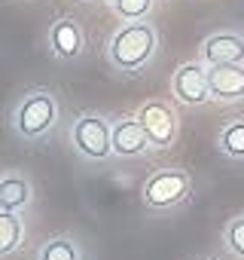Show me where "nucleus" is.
<instances>
[{"label":"nucleus","mask_w":244,"mask_h":260,"mask_svg":"<svg viewBox=\"0 0 244 260\" xmlns=\"http://www.w3.org/2000/svg\"><path fill=\"white\" fill-rule=\"evenodd\" d=\"M159 49V31L153 22H129L122 25L113 37H110V46H107V55L113 61V68L126 71V74H138L144 71L153 55Z\"/></svg>","instance_id":"nucleus-1"},{"label":"nucleus","mask_w":244,"mask_h":260,"mask_svg":"<svg viewBox=\"0 0 244 260\" xmlns=\"http://www.w3.org/2000/svg\"><path fill=\"white\" fill-rule=\"evenodd\" d=\"M58 113H61V107H58L55 92L31 89V92H25V98L13 110V128L22 138L37 141V138H46L58 125Z\"/></svg>","instance_id":"nucleus-2"},{"label":"nucleus","mask_w":244,"mask_h":260,"mask_svg":"<svg viewBox=\"0 0 244 260\" xmlns=\"http://www.w3.org/2000/svg\"><path fill=\"white\" fill-rule=\"evenodd\" d=\"M189 193H192V178H189L183 169H177V166L153 172V175L144 181V187H141V199H144V205L153 208V211L177 208V205H183V202L189 199Z\"/></svg>","instance_id":"nucleus-3"},{"label":"nucleus","mask_w":244,"mask_h":260,"mask_svg":"<svg viewBox=\"0 0 244 260\" xmlns=\"http://www.w3.org/2000/svg\"><path fill=\"white\" fill-rule=\"evenodd\" d=\"M70 144L86 159H107L113 156V122L98 113H83L70 125Z\"/></svg>","instance_id":"nucleus-4"},{"label":"nucleus","mask_w":244,"mask_h":260,"mask_svg":"<svg viewBox=\"0 0 244 260\" xmlns=\"http://www.w3.org/2000/svg\"><path fill=\"white\" fill-rule=\"evenodd\" d=\"M138 119L144 125V132L150 138V147L156 150H165L177 141V132H180V122H177V113L168 101H147L141 110H138Z\"/></svg>","instance_id":"nucleus-5"},{"label":"nucleus","mask_w":244,"mask_h":260,"mask_svg":"<svg viewBox=\"0 0 244 260\" xmlns=\"http://www.w3.org/2000/svg\"><path fill=\"white\" fill-rule=\"evenodd\" d=\"M171 92L180 104L198 107L211 101V86H208V68L201 61H186L171 74Z\"/></svg>","instance_id":"nucleus-6"},{"label":"nucleus","mask_w":244,"mask_h":260,"mask_svg":"<svg viewBox=\"0 0 244 260\" xmlns=\"http://www.w3.org/2000/svg\"><path fill=\"white\" fill-rule=\"evenodd\" d=\"M211 98L220 104H235L244 98V61L235 64H211L208 68Z\"/></svg>","instance_id":"nucleus-7"},{"label":"nucleus","mask_w":244,"mask_h":260,"mask_svg":"<svg viewBox=\"0 0 244 260\" xmlns=\"http://www.w3.org/2000/svg\"><path fill=\"white\" fill-rule=\"evenodd\" d=\"M46 40H49V49H52L58 58H64V61L79 58L83 49H86V34H83V28H79L73 19H67V16H64V19H55V22L49 25Z\"/></svg>","instance_id":"nucleus-8"},{"label":"nucleus","mask_w":244,"mask_h":260,"mask_svg":"<svg viewBox=\"0 0 244 260\" xmlns=\"http://www.w3.org/2000/svg\"><path fill=\"white\" fill-rule=\"evenodd\" d=\"M150 150V138L138 116H126L113 122V153L122 159H135Z\"/></svg>","instance_id":"nucleus-9"},{"label":"nucleus","mask_w":244,"mask_h":260,"mask_svg":"<svg viewBox=\"0 0 244 260\" xmlns=\"http://www.w3.org/2000/svg\"><path fill=\"white\" fill-rule=\"evenodd\" d=\"M201 61L208 68L211 64H235V61H244V37L241 34H232V31L211 34L201 43Z\"/></svg>","instance_id":"nucleus-10"},{"label":"nucleus","mask_w":244,"mask_h":260,"mask_svg":"<svg viewBox=\"0 0 244 260\" xmlns=\"http://www.w3.org/2000/svg\"><path fill=\"white\" fill-rule=\"evenodd\" d=\"M34 199V187L25 175H4L0 178V211H22Z\"/></svg>","instance_id":"nucleus-11"},{"label":"nucleus","mask_w":244,"mask_h":260,"mask_svg":"<svg viewBox=\"0 0 244 260\" xmlns=\"http://www.w3.org/2000/svg\"><path fill=\"white\" fill-rule=\"evenodd\" d=\"M25 242V223L19 211H0V257H10Z\"/></svg>","instance_id":"nucleus-12"},{"label":"nucleus","mask_w":244,"mask_h":260,"mask_svg":"<svg viewBox=\"0 0 244 260\" xmlns=\"http://www.w3.org/2000/svg\"><path fill=\"white\" fill-rule=\"evenodd\" d=\"M37 260H83V248L73 236H52L40 248Z\"/></svg>","instance_id":"nucleus-13"},{"label":"nucleus","mask_w":244,"mask_h":260,"mask_svg":"<svg viewBox=\"0 0 244 260\" xmlns=\"http://www.w3.org/2000/svg\"><path fill=\"white\" fill-rule=\"evenodd\" d=\"M220 150L229 156V159H244V119H232L223 125V132L217 138Z\"/></svg>","instance_id":"nucleus-14"},{"label":"nucleus","mask_w":244,"mask_h":260,"mask_svg":"<svg viewBox=\"0 0 244 260\" xmlns=\"http://www.w3.org/2000/svg\"><path fill=\"white\" fill-rule=\"evenodd\" d=\"M223 242H226L229 254H235L238 260H244V214L229 217V223L223 226Z\"/></svg>","instance_id":"nucleus-15"},{"label":"nucleus","mask_w":244,"mask_h":260,"mask_svg":"<svg viewBox=\"0 0 244 260\" xmlns=\"http://www.w3.org/2000/svg\"><path fill=\"white\" fill-rule=\"evenodd\" d=\"M113 10L119 19H126V22H141L150 16L153 10V0H113Z\"/></svg>","instance_id":"nucleus-16"},{"label":"nucleus","mask_w":244,"mask_h":260,"mask_svg":"<svg viewBox=\"0 0 244 260\" xmlns=\"http://www.w3.org/2000/svg\"><path fill=\"white\" fill-rule=\"evenodd\" d=\"M205 260H211V257H205Z\"/></svg>","instance_id":"nucleus-17"},{"label":"nucleus","mask_w":244,"mask_h":260,"mask_svg":"<svg viewBox=\"0 0 244 260\" xmlns=\"http://www.w3.org/2000/svg\"><path fill=\"white\" fill-rule=\"evenodd\" d=\"M110 4H113V0H110Z\"/></svg>","instance_id":"nucleus-18"}]
</instances>
